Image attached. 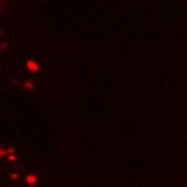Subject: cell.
<instances>
[{
    "mask_svg": "<svg viewBox=\"0 0 187 187\" xmlns=\"http://www.w3.org/2000/svg\"><path fill=\"white\" fill-rule=\"evenodd\" d=\"M26 68L28 69L30 72H37V71L39 70V66L38 64L33 61V60H28L27 63H26Z\"/></svg>",
    "mask_w": 187,
    "mask_h": 187,
    "instance_id": "cell-1",
    "label": "cell"
},
{
    "mask_svg": "<svg viewBox=\"0 0 187 187\" xmlns=\"http://www.w3.org/2000/svg\"><path fill=\"white\" fill-rule=\"evenodd\" d=\"M26 182L28 184L29 186H33V184H35L37 182V177H35V174H27L26 175Z\"/></svg>",
    "mask_w": 187,
    "mask_h": 187,
    "instance_id": "cell-2",
    "label": "cell"
},
{
    "mask_svg": "<svg viewBox=\"0 0 187 187\" xmlns=\"http://www.w3.org/2000/svg\"><path fill=\"white\" fill-rule=\"evenodd\" d=\"M23 87H24L25 89H31V88H33V83L32 82H30V81H26L23 84Z\"/></svg>",
    "mask_w": 187,
    "mask_h": 187,
    "instance_id": "cell-3",
    "label": "cell"
},
{
    "mask_svg": "<svg viewBox=\"0 0 187 187\" xmlns=\"http://www.w3.org/2000/svg\"><path fill=\"white\" fill-rule=\"evenodd\" d=\"M10 177L12 179V180L17 181L18 179H19V174H18L17 172H15V171H13V172L10 173Z\"/></svg>",
    "mask_w": 187,
    "mask_h": 187,
    "instance_id": "cell-4",
    "label": "cell"
}]
</instances>
